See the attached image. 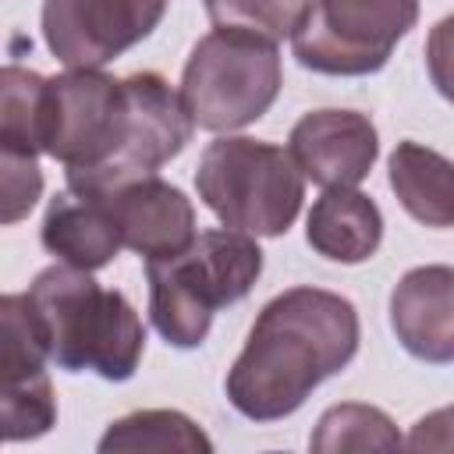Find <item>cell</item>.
<instances>
[{"label":"cell","instance_id":"obj_1","mask_svg":"<svg viewBox=\"0 0 454 454\" xmlns=\"http://www.w3.org/2000/svg\"><path fill=\"white\" fill-rule=\"evenodd\" d=\"M192 131L181 92L156 71L114 78L103 67H67L46 78L43 153L64 163L74 192L99 195L156 174Z\"/></svg>","mask_w":454,"mask_h":454},{"label":"cell","instance_id":"obj_2","mask_svg":"<svg viewBox=\"0 0 454 454\" xmlns=\"http://www.w3.org/2000/svg\"><path fill=\"white\" fill-rule=\"evenodd\" d=\"M358 340V312L344 294L312 284L287 287L262 305L227 369V401L252 422L287 419L323 380L348 369Z\"/></svg>","mask_w":454,"mask_h":454},{"label":"cell","instance_id":"obj_3","mask_svg":"<svg viewBox=\"0 0 454 454\" xmlns=\"http://www.w3.org/2000/svg\"><path fill=\"white\" fill-rule=\"evenodd\" d=\"M25 298L35 333L57 369L96 372L110 383L135 376L145 355V326L121 291L103 287L89 270L53 262L35 273Z\"/></svg>","mask_w":454,"mask_h":454},{"label":"cell","instance_id":"obj_4","mask_svg":"<svg viewBox=\"0 0 454 454\" xmlns=\"http://www.w3.org/2000/svg\"><path fill=\"white\" fill-rule=\"evenodd\" d=\"M262 273V248L245 231H202L174 255L145 259L149 319L170 348H199L216 309L241 301Z\"/></svg>","mask_w":454,"mask_h":454},{"label":"cell","instance_id":"obj_5","mask_svg":"<svg viewBox=\"0 0 454 454\" xmlns=\"http://www.w3.org/2000/svg\"><path fill=\"white\" fill-rule=\"evenodd\" d=\"M195 188L223 227L252 238H280L301 213L305 174L284 145L220 135L199 156Z\"/></svg>","mask_w":454,"mask_h":454},{"label":"cell","instance_id":"obj_6","mask_svg":"<svg viewBox=\"0 0 454 454\" xmlns=\"http://www.w3.org/2000/svg\"><path fill=\"white\" fill-rule=\"evenodd\" d=\"M284 67L277 43L213 28L202 35L181 71V99L195 128L202 131H238L259 121L280 96Z\"/></svg>","mask_w":454,"mask_h":454},{"label":"cell","instance_id":"obj_7","mask_svg":"<svg viewBox=\"0 0 454 454\" xmlns=\"http://www.w3.org/2000/svg\"><path fill=\"white\" fill-rule=\"evenodd\" d=\"M415 21L419 0H309L291 50L316 74H376Z\"/></svg>","mask_w":454,"mask_h":454},{"label":"cell","instance_id":"obj_8","mask_svg":"<svg viewBox=\"0 0 454 454\" xmlns=\"http://www.w3.org/2000/svg\"><path fill=\"white\" fill-rule=\"evenodd\" d=\"M167 0H43V39L64 67H103L153 35Z\"/></svg>","mask_w":454,"mask_h":454},{"label":"cell","instance_id":"obj_9","mask_svg":"<svg viewBox=\"0 0 454 454\" xmlns=\"http://www.w3.org/2000/svg\"><path fill=\"white\" fill-rule=\"evenodd\" d=\"M46 348L35 333V323L28 316L25 294H4L0 298V422L4 440H39L57 422V397L53 383L46 376Z\"/></svg>","mask_w":454,"mask_h":454},{"label":"cell","instance_id":"obj_10","mask_svg":"<svg viewBox=\"0 0 454 454\" xmlns=\"http://www.w3.org/2000/svg\"><path fill=\"white\" fill-rule=\"evenodd\" d=\"M287 149L312 184L358 188L380 156V135L369 114L312 110L294 121Z\"/></svg>","mask_w":454,"mask_h":454},{"label":"cell","instance_id":"obj_11","mask_svg":"<svg viewBox=\"0 0 454 454\" xmlns=\"http://www.w3.org/2000/svg\"><path fill=\"white\" fill-rule=\"evenodd\" d=\"M99 199L106 202L124 248H131L145 259L174 255L184 245H192V238H195L192 199L177 184L163 181L160 174L124 181L110 192H99Z\"/></svg>","mask_w":454,"mask_h":454},{"label":"cell","instance_id":"obj_12","mask_svg":"<svg viewBox=\"0 0 454 454\" xmlns=\"http://www.w3.org/2000/svg\"><path fill=\"white\" fill-rule=\"evenodd\" d=\"M390 330L411 358L429 365L454 362V266L408 270L390 291Z\"/></svg>","mask_w":454,"mask_h":454},{"label":"cell","instance_id":"obj_13","mask_svg":"<svg viewBox=\"0 0 454 454\" xmlns=\"http://www.w3.org/2000/svg\"><path fill=\"white\" fill-rule=\"evenodd\" d=\"M39 241L60 262L89 270V273L110 266L117 259V252L124 248L106 202L99 195H85L74 188L57 192L50 199V206L43 213Z\"/></svg>","mask_w":454,"mask_h":454},{"label":"cell","instance_id":"obj_14","mask_svg":"<svg viewBox=\"0 0 454 454\" xmlns=\"http://www.w3.org/2000/svg\"><path fill=\"white\" fill-rule=\"evenodd\" d=\"M305 241L330 262L358 266L383 241V213L358 188H323L305 216Z\"/></svg>","mask_w":454,"mask_h":454},{"label":"cell","instance_id":"obj_15","mask_svg":"<svg viewBox=\"0 0 454 454\" xmlns=\"http://www.w3.org/2000/svg\"><path fill=\"white\" fill-rule=\"evenodd\" d=\"M387 177L411 220L422 227H454V163L443 153L404 138L387 160Z\"/></svg>","mask_w":454,"mask_h":454},{"label":"cell","instance_id":"obj_16","mask_svg":"<svg viewBox=\"0 0 454 454\" xmlns=\"http://www.w3.org/2000/svg\"><path fill=\"white\" fill-rule=\"evenodd\" d=\"M99 450L103 454H135V450H153V454H167V450L209 454L213 440L184 411L145 408V411H131V415L110 422L106 433L99 436Z\"/></svg>","mask_w":454,"mask_h":454},{"label":"cell","instance_id":"obj_17","mask_svg":"<svg viewBox=\"0 0 454 454\" xmlns=\"http://www.w3.org/2000/svg\"><path fill=\"white\" fill-rule=\"evenodd\" d=\"M309 447L316 454H340V450H397L404 447L394 419L362 401L333 404L319 415L316 433L309 436Z\"/></svg>","mask_w":454,"mask_h":454},{"label":"cell","instance_id":"obj_18","mask_svg":"<svg viewBox=\"0 0 454 454\" xmlns=\"http://www.w3.org/2000/svg\"><path fill=\"white\" fill-rule=\"evenodd\" d=\"M43 74L21 64H7L0 71V149H14L25 156L43 153Z\"/></svg>","mask_w":454,"mask_h":454},{"label":"cell","instance_id":"obj_19","mask_svg":"<svg viewBox=\"0 0 454 454\" xmlns=\"http://www.w3.org/2000/svg\"><path fill=\"white\" fill-rule=\"evenodd\" d=\"M309 0H206L213 28L248 32L270 43L291 39Z\"/></svg>","mask_w":454,"mask_h":454},{"label":"cell","instance_id":"obj_20","mask_svg":"<svg viewBox=\"0 0 454 454\" xmlns=\"http://www.w3.org/2000/svg\"><path fill=\"white\" fill-rule=\"evenodd\" d=\"M0 170H4V199H0V220L4 223H18L21 216L32 213V206L43 195V170L35 163V156L14 153V149H0Z\"/></svg>","mask_w":454,"mask_h":454},{"label":"cell","instance_id":"obj_21","mask_svg":"<svg viewBox=\"0 0 454 454\" xmlns=\"http://www.w3.org/2000/svg\"><path fill=\"white\" fill-rule=\"evenodd\" d=\"M426 71L436 92L454 103V14L440 18L426 35Z\"/></svg>","mask_w":454,"mask_h":454},{"label":"cell","instance_id":"obj_22","mask_svg":"<svg viewBox=\"0 0 454 454\" xmlns=\"http://www.w3.org/2000/svg\"><path fill=\"white\" fill-rule=\"evenodd\" d=\"M404 447L408 450H454V404L422 415L411 426Z\"/></svg>","mask_w":454,"mask_h":454}]
</instances>
